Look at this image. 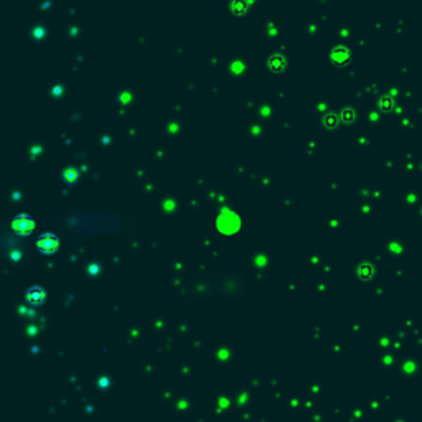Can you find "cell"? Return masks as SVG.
<instances>
[{"mask_svg":"<svg viewBox=\"0 0 422 422\" xmlns=\"http://www.w3.org/2000/svg\"><path fill=\"white\" fill-rule=\"evenodd\" d=\"M45 297H46L45 289H43V287H40V285L30 287V289L27 290V294H25V298H27V300L32 303V305H42L43 300H45Z\"/></svg>","mask_w":422,"mask_h":422,"instance_id":"obj_3","label":"cell"},{"mask_svg":"<svg viewBox=\"0 0 422 422\" xmlns=\"http://www.w3.org/2000/svg\"><path fill=\"white\" fill-rule=\"evenodd\" d=\"M58 246H60V241H58V238H56V234H53V233H45L37 239V248H38L40 253L45 254V256H50V254L56 253Z\"/></svg>","mask_w":422,"mask_h":422,"instance_id":"obj_2","label":"cell"},{"mask_svg":"<svg viewBox=\"0 0 422 422\" xmlns=\"http://www.w3.org/2000/svg\"><path fill=\"white\" fill-rule=\"evenodd\" d=\"M33 226H35L33 218H32L30 214H27V213H20V214H17V216L13 218V221H12V229H13V233L18 234V236H28V234L33 231Z\"/></svg>","mask_w":422,"mask_h":422,"instance_id":"obj_1","label":"cell"},{"mask_svg":"<svg viewBox=\"0 0 422 422\" xmlns=\"http://www.w3.org/2000/svg\"><path fill=\"white\" fill-rule=\"evenodd\" d=\"M79 180V172L76 168H68L63 172V182L68 185H74Z\"/></svg>","mask_w":422,"mask_h":422,"instance_id":"obj_4","label":"cell"}]
</instances>
